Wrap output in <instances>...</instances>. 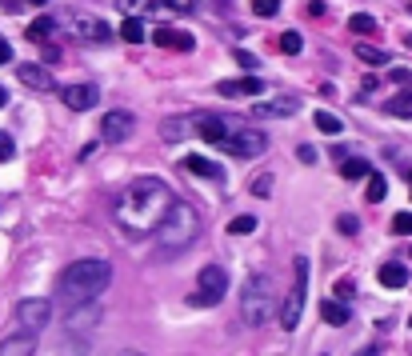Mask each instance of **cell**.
Wrapping results in <instances>:
<instances>
[{"instance_id": "cell-1", "label": "cell", "mask_w": 412, "mask_h": 356, "mask_svg": "<svg viewBox=\"0 0 412 356\" xmlns=\"http://www.w3.org/2000/svg\"><path fill=\"white\" fill-rule=\"evenodd\" d=\"M176 204L173 188L164 184V180L157 177H141L132 180L125 193H120V200H116V225L125 228L128 236H148V232H157L160 220L168 216V209Z\"/></svg>"}, {"instance_id": "cell-48", "label": "cell", "mask_w": 412, "mask_h": 356, "mask_svg": "<svg viewBox=\"0 0 412 356\" xmlns=\"http://www.w3.org/2000/svg\"><path fill=\"white\" fill-rule=\"evenodd\" d=\"M0 108H4V88H0Z\"/></svg>"}, {"instance_id": "cell-30", "label": "cell", "mask_w": 412, "mask_h": 356, "mask_svg": "<svg viewBox=\"0 0 412 356\" xmlns=\"http://www.w3.org/2000/svg\"><path fill=\"white\" fill-rule=\"evenodd\" d=\"M317 129L320 132H344V120L333 113H317Z\"/></svg>"}, {"instance_id": "cell-24", "label": "cell", "mask_w": 412, "mask_h": 356, "mask_svg": "<svg viewBox=\"0 0 412 356\" xmlns=\"http://www.w3.org/2000/svg\"><path fill=\"white\" fill-rule=\"evenodd\" d=\"M356 56H360L365 65H388V52H384L381 44H365V40H360V44H356Z\"/></svg>"}, {"instance_id": "cell-29", "label": "cell", "mask_w": 412, "mask_h": 356, "mask_svg": "<svg viewBox=\"0 0 412 356\" xmlns=\"http://www.w3.org/2000/svg\"><path fill=\"white\" fill-rule=\"evenodd\" d=\"M384 193H388V180H384L381 172H368V200H372V204H381Z\"/></svg>"}, {"instance_id": "cell-16", "label": "cell", "mask_w": 412, "mask_h": 356, "mask_svg": "<svg viewBox=\"0 0 412 356\" xmlns=\"http://www.w3.org/2000/svg\"><path fill=\"white\" fill-rule=\"evenodd\" d=\"M32 353H36V337H29V332L0 340V356H32Z\"/></svg>"}, {"instance_id": "cell-47", "label": "cell", "mask_w": 412, "mask_h": 356, "mask_svg": "<svg viewBox=\"0 0 412 356\" xmlns=\"http://www.w3.org/2000/svg\"><path fill=\"white\" fill-rule=\"evenodd\" d=\"M404 177H409V184H412V168H404Z\"/></svg>"}, {"instance_id": "cell-3", "label": "cell", "mask_w": 412, "mask_h": 356, "mask_svg": "<svg viewBox=\"0 0 412 356\" xmlns=\"http://www.w3.org/2000/svg\"><path fill=\"white\" fill-rule=\"evenodd\" d=\"M152 236H157V248L164 252V257L184 252V248H192L196 236H200V212L192 209V204H184V200H176Z\"/></svg>"}, {"instance_id": "cell-6", "label": "cell", "mask_w": 412, "mask_h": 356, "mask_svg": "<svg viewBox=\"0 0 412 356\" xmlns=\"http://www.w3.org/2000/svg\"><path fill=\"white\" fill-rule=\"evenodd\" d=\"M224 289H228V268L224 264H205L200 276H196V292H192V300L196 305H221Z\"/></svg>"}, {"instance_id": "cell-8", "label": "cell", "mask_w": 412, "mask_h": 356, "mask_svg": "<svg viewBox=\"0 0 412 356\" xmlns=\"http://www.w3.org/2000/svg\"><path fill=\"white\" fill-rule=\"evenodd\" d=\"M16 321H20V328H24L29 337H36V332L48 328V321H52V300H45V296H24V300L16 305Z\"/></svg>"}, {"instance_id": "cell-33", "label": "cell", "mask_w": 412, "mask_h": 356, "mask_svg": "<svg viewBox=\"0 0 412 356\" xmlns=\"http://www.w3.org/2000/svg\"><path fill=\"white\" fill-rule=\"evenodd\" d=\"M253 13L256 17H276L280 13V0H253Z\"/></svg>"}, {"instance_id": "cell-7", "label": "cell", "mask_w": 412, "mask_h": 356, "mask_svg": "<svg viewBox=\"0 0 412 356\" xmlns=\"http://www.w3.org/2000/svg\"><path fill=\"white\" fill-rule=\"evenodd\" d=\"M216 148L232 152V156H260V152L269 148V136H264L260 129H244V124H240V129H232Z\"/></svg>"}, {"instance_id": "cell-38", "label": "cell", "mask_w": 412, "mask_h": 356, "mask_svg": "<svg viewBox=\"0 0 412 356\" xmlns=\"http://www.w3.org/2000/svg\"><path fill=\"white\" fill-rule=\"evenodd\" d=\"M237 65H240V68H260V56H253V52L237 49Z\"/></svg>"}, {"instance_id": "cell-32", "label": "cell", "mask_w": 412, "mask_h": 356, "mask_svg": "<svg viewBox=\"0 0 412 356\" xmlns=\"http://www.w3.org/2000/svg\"><path fill=\"white\" fill-rule=\"evenodd\" d=\"M120 4H125L136 20H141V13H152V8H157V0H120Z\"/></svg>"}, {"instance_id": "cell-36", "label": "cell", "mask_w": 412, "mask_h": 356, "mask_svg": "<svg viewBox=\"0 0 412 356\" xmlns=\"http://www.w3.org/2000/svg\"><path fill=\"white\" fill-rule=\"evenodd\" d=\"M160 4H164L168 13H192V8H196L200 0H160Z\"/></svg>"}, {"instance_id": "cell-31", "label": "cell", "mask_w": 412, "mask_h": 356, "mask_svg": "<svg viewBox=\"0 0 412 356\" xmlns=\"http://www.w3.org/2000/svg\"><path fill=\"white\" fill-rule=\"evenodd\" d=\"M253 228H256V216H237V220L228 225V232H232V236H248Z\"/></svg>"}, {"instance_id": "cell-45", "label": "cell", "mask_w": 412, "mask_h": 356, "mask_svg": "<svg viewBox=\"0 0 412 356\" xmlns=\"http://www.w3.org/2000/svg\"><path fill=\"white\" fill-rule=\"evenodd\" d=\"M393 76H397L400 84H409V88H412V76H409V72H393Z\"/></svg>"}, {"instance_id": "cell-22", "label": "cell", "mask_w": 412, "mask_h": 356, "mask_svg": "<svg viewBox=\"0 0 412 356\" xmlns=\"http://www.w3.org/2000/svg\"><path fill=\"white\" fill-rule=\"evenodd\" d=\"M368 172H372V164L360 161V156H344V161H340V177L344 180H360V177H368Z\"/></svg>"}, {"instance_id": "cell-4", "label": "cell", "mask_w": 412, "mask_h": 356, "mask_svg": "<svg viewBox=\"0 0 412 356\" xmlns=\"http://www.w3.org/2000/svg\"><path fill=\"white\" fill-rule=\"evenodd\" d=\"M272 316H276V284H272V276L253 273L244 280V292H240V321L248 328H260Z\"/></svg>"}, {"instance_id": "cell-5", "label": "cell", "mask_w": 412, "mask_h": 356, "mask_svg": "<svg viewBox=\"0 0 412 356\" xmlns=\"http://www.w3.org/2000/svg\"><path fill=\"white\" fill-rule=\"evenodd\" d=\"M304 300H308V257H296L292 260V289H288V296L280 300V308H276V316H280V328H296L304 316Z\"/></svg>"}, {"instance_id": "cell-11", "label": "cell", "mask_w": 412, "mask_h": 356, "mask_svg": "<svg viewBox=\"0 0 412 356\" xmlns=\"http://www.w3.org/2000/svg\"><path fill=\"white\" fill-rule=\"evenodd\" d=\"M61 100L72 108V113H88L96 100H100V88H96V84H68V88L61 92Z\"/></svg>"}, {"instance_id": "cell-41", "label": "cell", "mask_w": 412, "mask_h": 356, "mask_svg": "<svg viewBox=\"0 0 412 356\" xmlns=\"http://www.w3.org/2000/svg\"><path fill=\"white\" fill-rule=\"evenodd\" d=\"M296 156H301V161H304V164H312V161H317V148H308V145H301V148H296Z\"/></svg>"}, {"instance_id": "cell-40", "label": "cell", "mask_w": 412, "mask_h": 356, "mask_svg": "<svg viewBox=\"0 0 412 356\" xmlns=\"http://www.w3.org/2000/svg\"><path fill=\"white\" fill-rule=\"evenodd\" d=\"M352 280H336V289H333V300H344V296H352Z\"/></svg>"}, {"instance_id": "cell-25", "label": "cell", "mask_w": 412, "mask_h": 356, "mask_svg": "<svg viewBox=\"0 0 412 356\" xmlns=\"http://www.w3.org/2000/svg\"><path fill=\"white\" fill-rule=\"evenodd\" d=\"M388 116H400V120H412V92H400V97H393L388 104Z\"/></svg>"}, {"instance_id": "cell-27", "label": "cell", "mask_w": 412, "mask_h": 356, "mask_svg": "<svg viewBox=\"0 0 412 356\" xmlns=\"http://www.w3.org/2000/svg\"><path fill=\"white\" fill-rule=\"evenodd\" d=\"M349 29L356 36H372L377 33V17H368V13H356V17H349Z\"/></svg>"}, {"instance_id": "cell-12", "label": "cell", "mask_w": 412, "mask_h": 356, "mask_svg": "<svg viewBox=\"0 0 412 356\" xmlns=\"http://www.w3.org/2000/svg\"><path fill=\"white\" fill-rule=\"evenodd\" d=\"M16 76H20L24 88H36V92H52V88H56V76H52L45 65H20Z\"/></svg>"}, {"instance_id": "cell-34", "label": "cell", "mask_w": 412, "mask_h": 356, "mask_svg": "<svg viewBox=\"0 0 412 356\" xmlns=\"http://www.w3.org/2000/svg\"><path fill=\"white\" fill-rule=\"evenodd\" d=\"M393 232L412 236V212H397V216H393Z\"/></svg>"}, {"instance_id": "cell-42", "label": "cell", "mask_w": 412, "mask_h": 356, "mask_svg": "<svg viewBox=\"0 0 412 356\" xmlns=\"http://www.w3.org/2000/svg\"><path fill=\"white\" fill-rule=\"evenodd\" d=\"M13 60V49H8V40H0V65H8Z\"/></svg>"}, {"instance_id": "cell-17", "label": "cell", "mask_w": 412, "mask_h": 356, "mask_svg": "<svg viewBox=\"0 0 412 356\" xmlns=\"http://www.w3.org/2000/svg\"><path fill=\"white\" fill-rule=\"evenodd\" d=\"M381 284L384 289H404L409 284V264H400V260H388V264H381Z\"/></svg>"}, {"instance_id": "cell-20", "label": "cell", "mask_w": 412, "mask_h": 356, "mask_svg": "<svg viewBox=\"0 0 412 356\" xmlns=\"http://www.w3.org/2000/svg\"><path fill=\"white\" fill-rule=\"evenodd\" d=\"M196 116H200V113L176 116V120H164V140H180L184 132H196Z\"/></svg>"}, {"instance_id": "cell-10", "label": "cell", "mask_w": 412, "mask_h": 356, "mask_svg": "<svg viewBox=\"0 0 412 356\" xmlns=\"http://www.w3.org/2000/svg\"><path fill=\"white\" fill-rule=\"evenodd\" d=\"M132 129H136L132 113H104V120H100V136H104V140H112V145L128 140V136H132Z\"/></svg>"}, {"instance_id": "cell-13", "label": "cell", "mask_w": 412, "mask_h": 356, "mask_svg": "<svg viewBox=\"0 0 412 356\" xmlns=\"http://www.w3.org/2000/svg\"><path fill=\"white\" fill-rule=\"evenodd\" d=\"M152 40H157L160 49H168V52H192L196 49V40H192L189 33H180V29H157Z\"/></svg>"}, {"instance_id": "cell-19", "label": "cell", "mask_w": 412, "mask_h": 356, "mask_svg": "<svg viewBox=\"0 0 412 356\" xmlns=\"http://www.w3.org/2000/svg\"><path fill=\"white\" fill-rule=\"evenodd\" d=\"M296 100L285 97V100H269V104H253V116H296Z\"/></svg>"}, {"instance_id": "cell-26", "label": "cell", "mask_w": 412, "mask_h": 356, "mask_svg": "<svg viewBox=\"0 0 412 356\" xmlns=\"http://www.w3.org/2000/svg\"><path fill=\"white\" fill-rule=\"evenodd\" d=\"M120 40H128V44H141V40H144V20H136V17L120 20Z\"/></svg>"}, {"instance_id": "cell-43", "label": "cell", "mask_w": 412, "mask_h": 356, "mask_svg": "<svg viewBox=\"0 0 412 356\" xmlns=\"http://www.w3.org/2000/svg\"><path fill=\"white\" fill-rule=\"evenodd\" d=\"M308 17H324V0H312V4H308Z\"/></svg>"}, {"instance_id": "cell-14", "label": "cell", "mask_w": 412, "mask_h": 356, "mask_svg": "<svg viewBox=\"0 0 412 356\" xmlns=\"http://www.w3.org/2000/svg\"><path fill=\"white\" fill-rule=\"evenodd\" d=\"M260 88H264L260 76H240V81H221V84H216V92H221V97H256Z\"/></svg>"}, {"instance_id": "cell-2", "label": "cell", "mask_w": 412, "mask_h": 356, "mask_svg": "<svg viewBox=\"0 0 412 356\" xmlns=\"http://www.w3.org/2000/svg\"><path fill=\"white\" fill-rule=\"evenodd\" d=\"M109 280H112V264L109 260L88 257V260H72V264L61 273L56 289H61V300L68 308H80V305L96 300L100 292L109 289Z\"/></svg>"}, {"instance_id": "cell-49", "label": "cell", "mask_w": 412, "mask_h": 356, "mask_svg": "<svg viewBox=\"0 0 412 356\" xmlns=\"http://www.w3.org/2000/svg\"><path fill=\"white\" fill-rule=\"evenodd\" d=\"M29 4H48V0H29Z\"/></svg>"}, {"instance_id": "cell-28", "label": "cell", "mask_w": 412, "mask_h": 356, "mask_svg": "<svg viewBox=\"0 0 412 356\" xmlns=\"http://www.w3.org/2000/svg\"><path fill=\"white\" fill-rule=\"evenodd\" d=\"M276 44H280V52H288V56H296V52L304 49V36L296 33V29H288V33H280V40H276Z\"/></svg>"}, {"instance_id": "cell-21", "label": "cell", "mask_w": 412, "mask_h": 356, "mask_svg": "<svg viewBox=\"0 0 412 356\" xmlns=\"http://www.w3.org/2000/svg\"><path fill=\"white\" fill-rule=\"evenodd\" d=\"M320 316H324V321L328 324H349V305H344V300H333V296H328V300H324V305H320Z\"/></svg>"}, {"instance_id": "cell-44", "label": "cell", "mask_w": 412, "mask_h": 356, "mask_svg": "<svg viewBox=\"0 0 412 356\" xmlns=\"http://www.w3.org/2000/svg\"><path fill=\"white\" fill-rule=\"evenodd\" d=\"M356 356H381V348H377V344H368V348H360Z\"/></svg>"}, {"instance_id": "cell-23", "label": "cell", "mask_w": 412, "mask_h": 356, "mask_svg": "<svg viewBox=\"0 0 412 356\" xmlns=\"http://www.w3.org/2000/svg\"><path fill=\"white\" fill-rule=\"evenodd\" d=\"M52 33H56V20H52V17H36V20H32V24H29V33H24V36H29V40H36V44H40V40H48V36H52Z\"/></svg>"}, {"instance_id": "cell-37", "label": "cell", "mask_w": 412, "mask_h": 356, "mask_svg": "<svg viewBox=\"0 0 412 356\" xmlns=\"http://www.w3.org/2000/svg\"><path fill=\"white\" fill-rule=\"evenodd\" d=\"M13 156H16L13 136H8V132H0V161H13Z\"/></svg>"}, {"instance_id": "cell-35", "label": "cell", "mask_w": 412, "mask_h": 356, "mask_svg": "<svg viewBox=\"0 0 412 356\" xmlns=\"http://www.w3.org/2000/svg\"><path fill=\"white\" fill-rule=\"evenodd\" d=\"M336 228H340L344 236H356V228H360V220H356L352 212H340V220H336Z\"/></svg>"}, {"instance_id": "cell-15", "label": "cell", "mask_w": 412, "mask_h": 356, "mask_svg": "<svg viewBox=\"0 0 412 356\" xmlns=\"http://www.w3.org/2000/svg\"><path fill=\"white\" fill-rule=\"evenodd\" d=\"M96 321H100V308H96V300H88V305L68 312V332H88Z\"/></svg>"}, {"instance_id": "cell-18", "label": "cell", "mask_w": 412, "mask_h": 356, "mask_svg": "<svg viewBox=\"0 0 412 356\" xmlns=\"http://www.w3.org/2000/svg\"><path fill=\"white\" fill-rule=\"evenodd\" d=\"M180 168H189L192 177H205V180H224L221 168L208 161V156H196V152H192V156H184V164H180Z\"/></svg>"}, {"instance_id": "cell-39", "label": "cell", "mask_w": 412, "mask_h": 356, "mask_svg": "<svg viewBox=\"0 0 412 356\" xmlns=\"http://www.w3.org/2000/svg\"><path fill=\"white\" fill-rule=\"evenodd\" d=\"M253 193H256V196H269V193H272V172H264V177H256Z\"/></svg>"}, {"instance_id": "cell-9", "label": "cell", "mask_w": 412, "mask_h": 356, "mask_svg": "<svg viewBox=\"0 0 412 356\" xmlns=\"http://www.w3.org/2000/svg\"><path fill=\"white\" fill-rule=\"evenodd\" d=\"M68 29L77 33V40H93V44H104L112 36V29L100 17H93V13H72V17H68Z\"/></svg>"}, {"instance_id": "cell-46", "label": "cell", "mask_w": 412, "mask_h": 356, "mask_svg": "<svg viewBox=\"0 0 412 356\" xmlns=\"http://www.w3.org/2000/svg\"><path fill=\"white\" fill-rule=\"evenodd\" d=\"M120 356H148V353H136V348H125Z\"/></svg>"}]
</instances>
